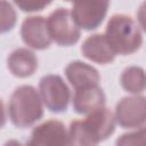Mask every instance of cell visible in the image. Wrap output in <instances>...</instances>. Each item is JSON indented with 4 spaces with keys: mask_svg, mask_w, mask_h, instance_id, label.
Segmentation results:
<instances>
[{
    "mask_svg": "<svg viewBox=\"0 0 146 146\" xmlns=\"http://www.w3.org/2000/svg\"><path fill=\"white\" fill-rule=\"evenodd\" d=\"M40 92L31 84L15 88L8 102V117L13 125L25 129L43 117V105Z\"/></svg>",
    "mask_w": 146,
    "mask_h": 146,
    "instance_id": "cell-1",
    "label": "cell"
},
{
    "mask_svg": "<svg viewBox=\"0 0 146 146\" xmlns=\"http://www.w3.org/2000/svg\"><path fill=\"white\" fill-rule=\"evenodd\" d=\"M105 36L116 55L129 56L143 46V34L131 16L114 14L107 22Z\"/></svg>",
    "mask_w": 146,
    "mask_h": 146,
    "instance_id": "cell-2",
    "label": "cell"
},
{
    "mask_svg": "<svg viewBox=\"0 0 146 146\" xmlns=\"http://www.w3.org/2000/svg\"><path fill=\"white\" fill-rule=\"evenodd\" d=\"M39 91L43 105L51 113H65L71 100V90L58 74H46L39 81Z\"/></svg>",
    "mask_w": 146,
    "mask_h": 146,
    "instance_id": "cell-3",
    "label": "cell"
},
{
    "mask_svg": "<svg viewBox=\"0 0 146 146\" xmlns=\"http://www.w3.org/2000/svg\"><path fill=\"white\" fill-rule=\"evenodd\" d=\"M47 23L52 41L59 47H72L79 42L81 31L67 8H56L47 17Z\"/></svg>",
    "mask_w": 146,
    "mask_h": 146,
    "instance_id": "cell-4",
    "label": "cell"
},
{
    "mask_svg": "<svg viewBox=\"0 0 146 146\" xmlns=\"http://www.w3.org/2000/svg\"><path fill=\"white\" fill-rule=\"evenodd\" d=\"M114 116L121 128L143 127L146 123V97L141 95L122 97L115 105Z\"/></svg>",
    "mask_w": 146,
    "mask_h": 146,
    "instance_id": "cell-5",
    "label": "cell"
},
{
    "mask_svg": "<svg viewBox=\"0 0 146 146\" xmlns=\"http://www.w3.org/2000/svg\"><path fill=\"white\" fill-rule=\"evenodd\" d=\"M25 146H68V131L62 121L47 120L33 128Z\"/></svg>",
    "mask_w": 146,
    "mask_h": 146,
    "instance_id": "cell-6",
    "label": "cell"
},
{
    "mask_svg": "<svg viewBox=\"0 0 146 146\" xmlns=\"http://www.w3.org/2000/svg\"><path fill=\"white\" fill-rule=\"evenodd\" d=\"M110 7L108 1L74 2L72 6V17L79 29L94 31L104 22Z\"/></svg>",
    "mask_w": 146,
    "mask_h": 146,
    "instance_id": "cell-7",
    "label": "cell"
},
{
    "mask_svg": "<svg viewBox=\"0 0 146 146\" xmlns=\"http://www.w3.org/2000/svg\"><path fill=\"white\" fill-rule=\"evenodd\" d=\"M21 38L23 42L32 49H48L52 39L49 33L47 18L43 16H29L24 18L21 25Z\"/></svg>",
    "mask_w": 146,
    "mask_h": 146,
    "instance_id": "cell-8",
    "label": "cell"
},
{
    "mask_svg": "<svg viewBox=\"0 0 146 146\" xmlns=\"http://www.w3.org/2000/svg\"><path fill=\"white\" fill-rule=\"evenodd\" d=\"M64 73L67 81L75 90L99 86L100 82V74L98 70L82 60H73L68 63Z\"/></svg>",
    "mask_w": 146,
    "mask_h": 146,
    "instance_id": "cell-9",
    "label": "cell"
},
{
    "mask_svg": "<svg viewBox=\"0 0 146 146\" xmlns=\"http://www.w3.org/2000/svg\"><path fill=\"white\" fill-rule=\"evenodd\" d=\"M80 50L84 58L102 65L113 63L116 57V54L110 46L105 34L100 33L91 34L86 38Z\"/></svg>",
    "mask_w": 146,
    "mask_h": 146,
    "instance_id": "cell-10",
    "label": "cell"
},
{
    "mask_svg": "<svg viewBox=\"0 0 146 146\" xmlns=\"http://www.w3.org/2000/svg\"><path fill=\"white\" fill-rule=\"evenodd\" d=\"M39 66L36 55L27 48H16L7 57V68L19 79L32 76Z\"/></svg>",
    "mask_w": 146,
    "mask_h": 146,
    "instance_id": "cell-11",
    "label": "cell"
},
{
    "mask_svg": "<svg viewBox=\"0 0 146 146\" xmlns=\"http://www.w3.org/2000/svg\"><path fill=\"white\" fill-rule=\"evenodd\" d=\"M106 95L102 87L95 86L86 89L75 90L72 107L76 114H90L97 110L105 107Z\"/></svg>",
    "mask_w": 146,
    "mask_h": 146,
    "instance_id": "cell-12",
    "label": "cell"
},
{
    "mask_svg": "<svg viewBox=\"0 0 146 146\" xmlns=\"http://www.w3.org/2000/svg\"><path fill=\"white\" fill-rule=\"evenodd\" d=\"M86 122L96 132L100 141L108 139L115 131L116 120L114 114L106 107L97 110L87 115Z\"/></svg>",
    "mask_w": 146,
    "mask_h": 146,
    "instance_id": "cell-13",
    "label": "cell"
},
{
    "mask_svg": "<svg viewBox=\"0 0 146 146\" xmlns=\"http://www.w3.org/2000/svg\"><path fill=\"white\" fill-rule=\"evenodd\" d=\"M102 143L86 122V120H74L68 128V146H98Z\"/></svg>",
    "mask_w": 146,
    "mask_h": 146,
    "instance_id": "cell-14",
    "label": "cell"
},
{
    "mask_svg": "<svg viewBox=\"0 0 146 146\" xmlns=\"http://www.w3.org/2000/svg\"><path fill=\"white\" fill-rule=\"evenodd\" d=\"M120 84L123 90L138 95L146 90V72L143 67L131 65L125 67L120 75Z\"/></svg>",
    "mask_w": 146,
    "mask_h": 146,
    "instance_id": "cell-15",
    "label": "cell"
},
{
    "mask_svg": "<svg viewBox=\"0 0 146 146\" xmlns=\"http://www.w3.org/2000/svg\"><path fill=\"white\" fill-rule=\"evenodd\" d=\"M115 146H146V127L121 135L116 138Z\"/></svg>",
    "mask_w": 146,
    "mask_h": 146,
    "instance_id": "cell-16",
    "label": "cell"
},
{
    "mask_svg": "<svg viewBox=\"0 0 146 146\" xmlns=\"http://www.w3.org/2000/svg\"><path fill=\"white\" fill-rule=\"evenodd\" d=\"M1 26H0V32L1 33H7L11 31L17 22V15L16 10L13 7V5L8 1L2 0L1 1Z\"/></svg>",
    "mask_w": 146,
    "mask_h": 146,
    "instance_id": "cell-17",
    "label": "cell"
},
{
    "mask_svg": "<svg viewBox=\"0 0 146 146\" xmlns=\"http://www.w3.org/2000/svg\"><path fill=\"white\" fill-rule=\"evenodd\" d=\"M14 3L24 13H34L41 11L47 6L51 3V1H42V0H16Z\"/></svg>",
    "mask_w": 146,
    "mask_h": 146,
    "instance_id": "cell-18",
    "label": "cell"
},
{
    "mask_svg": "<svg viewBox=\"0 0 146 146\" xmlns=\"http://www.w3.org/2000/svg\"><path fill=\"white\" fill-rule=\"evenodd\" d=\"M137 21L139 23V26L141 30L146 33V1L140 3L137 10Z\"/></svg>",
    "mask_w": 146,
    "mask_h": 146,
    "instance_id": "cell-19",
    "label": "cell"
},
{
    "mask_svg": "<svg viewBox=\"0 0 146 146\" xmlns=\"http://www.w3.org/2000/svg\"><path fill=\"white\" fill-rule=\"evenodd\" d=\"M3 146H24V145L21 141H18L17 139H8L3 144Z\"/></svg>",
    "mask_w": 146,
    "mask_h": 146,
    "instance_id": "cell-20",
    "label": "cell"
}]
</instances>
